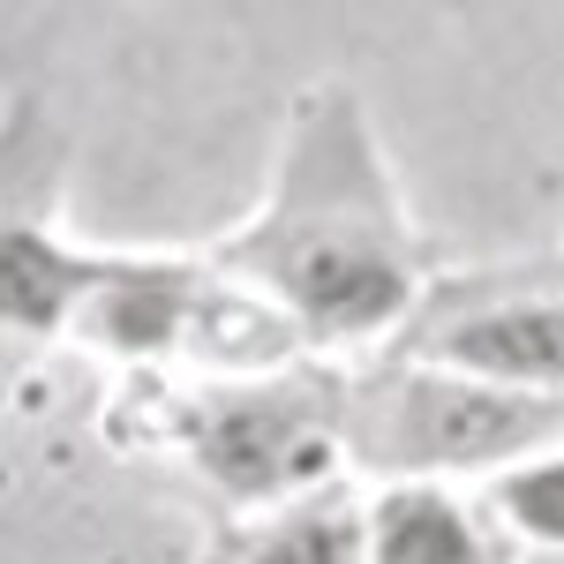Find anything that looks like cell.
<instances>
[{"instance_id": "obj_1", "label": "cell", "mask_w": 564, "mask_h": 564, "mask_svg": "<svg viewBox=\"0 0 564 564\" xmlns=\"http://www.w3.org/2000/svg\"><path fill=\"white\" fill-rule=\"evenodd\" d=\"M204 271L257 302L302 361L369 339L384 347L414 316L436 279V249L406 218L354 84H308L294 98L263 204L204 249Z\"/></svg>"}, {"instance_id": "obj_2", "label": "cell", "mask_w": 564, "mask_h": 564, "mask_svg": "<svg viewBox=\"0 0 564 564\" xmlns=\"http://www.w3.org/2000/svg\"><path fill=\"white\" fill-rule=\"evenodd\" d=\"M121 444H166L234 520L339 481V369L286 361L249 377H129L106 414Z\"/></svg>"}, {"instance_id": "obj_3", "label": "cell", "mask_w": 564, "mask_h": 564, "mask_svg": "<svg viewBox=\"0 0 564 564\" xmlns=\"http://www.w3.org/2000/svg\"><path fill=\"white\" fill-rule=\"evenodd\" d=\"M557 444L564 399L550 391H497L391 354L369 369H339V459L377 481L505 475Z\"/></svg>"}, {"instance_id": "obj_4", "label": "cell", "mask_w": 564, "mask_h": 564, "mask_svg": "<svg viewBox=\"0 0 564 564\" xmlns=\"http://www.w3.org/2000/svg\"><path fill=\"white\" fill-rule=\"evenodd\" d=\"M384 354L497 391L564 399V257L497 263V271H436L414 316L384 339Z\"/></svg>"}, {"instance_id": "obj_5", "label": "cell", "mask_w": 564, "mask_h": 564, "mask_svg": "<svg viewBox=\"0 0 564 564\" xmlns=\"http://www.w3.org/2000/svg\"><path fill=\"white\" fill-rule=\"evenodd\" d=\"M61 135L39 121V106L0 113V332L15 339H61L76 324L84 294L106 279V249L61 241Z\"/></svg>"}, {"instance_id": "obj_6", "label": "cell", "mask_w": 564, "mask_h": 564, "mask_svg": "<svg viewBox=\"0 0 564 564\" xmlns=\"http://www.w3.org/2000/svg\"><path fill=\"white\" fill-rule=\"evenodd\" d=\"M361 534L369 564H520L489 512L444 481H384L377 497H361Z\"/></svg>"}, {"instance_id": "obj_7", "label": "cell", "mask_w": 564, "mask_h": 564, "mask_svg": "<svg viewBox=\"0 0 564 564\" xmlns=\"http://www.w3.org/2000/svg\"><path fill=\"white\" fill-rule=\"evenodd\" d=\"M212 564H369L361 534V497L347 481H324L308 497H286L249 520H218Z\"/></svg>"}, {"instance_id": "obj_8", "label": "cell", "mask_w": 564, "mask_h": 564, "mask_svg": "<svg viewBox=\"0 0 564 564\" xmlns=\"http://www.w3.org/2000/svg\"><path fill=\"white\" fill-rule=\"evenodd\" d=\"M481 512H489V527L512 550H564V444L557 452H534V459L505 467V475H489Z\"/></svg>"}]
</instances>
